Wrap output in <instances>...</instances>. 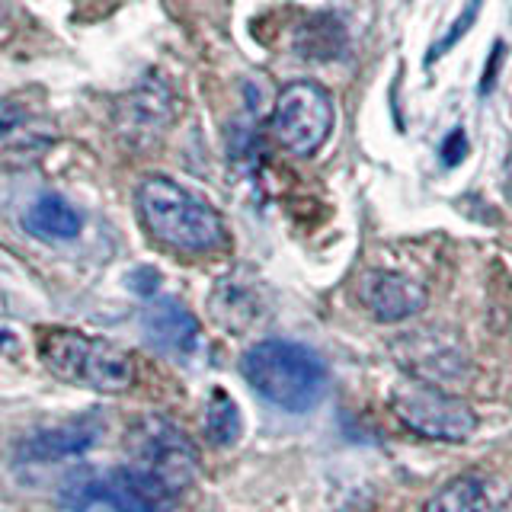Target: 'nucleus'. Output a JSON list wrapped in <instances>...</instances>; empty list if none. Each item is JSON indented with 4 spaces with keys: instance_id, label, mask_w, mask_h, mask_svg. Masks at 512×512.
<instances>
[{
    "instance_id": "nucleus-1",
    "label": "nucleus",
    "mask_w": 512,
    "mask_h": 512,
    "mask_svg": "<svg viewBox=\"0 0 512 512\" xmlns=\"http://www.w3.org/2000/svg\"><path fill=\"white\" fill-rule=\"evenodd\" d=\"M240 375L250 388L285 413H308L324 400L330 372L314 349L288 340H263L240 356Z\"/></svg>"
},
{
    "instance_id": "nucleus-2",
    "label": "nucleus",
    "mask_w": 512,
    "mask_h": 512,
    "mask_svg": "<svg viewBox=\"0 0 512 512\" xmlns=\"http://www.w3.org/2000/svg\"><path fill=\"white\" fill-rule=\"evenodd\" d=\"M138 215L144 231L176 253H212L228 240L215 208L167 176H148L138 186Z\"/></svg>"
},
{
    "instance_id": "nucleus-3",
    "label": "nucleus",
    "mask_w": 512,
    "mask_h": 512,
    "mask_svg": "<svg viewBox=\"0 0 512 512\" xmlns=\"http://www.w3.org/2000/svg\"><path fill=\"white\" fill-rule=\"evenodd\" d=\"M42 365L74 388L119 394L135 384V359L103 336L80 330H48L39 343Z\"/></svg>"
},
{
    "instance_id": "nucleus-4",
    "label": "nucleus",
    "mask_w": 512,
    "mask_h": 512,
    "mask_svg": "<svg viewBox=\"0 0 512 512\" xmlns=\"http://www.w3.org/2000/svg\"><path fill=\"white\" fill-rule=\"evenodd\" d=\"M58 500L64 509L84 512L93 503H109L116 512H170L180 500L170 480L160 474L138 468V464H122L106 474L96 471H77L61 484Z\"/></svg>"
},
{
    "instance_id": "nucleus-5",
    "label": "nucleus",
    "mask_w": 512,
    "mask_h": 512,
    "mask_svg": "<svg viewBox=\"0 0 512 512\" xmlns=\"http://www.w3.org/2000/svg\"><path fill=\"white\" fill-rule=\"evenodd\" d=\"M388 407L410 432L432 442H468L477 432V413L448 388L404 378L391 391Z\"/></svg>"
},
{
    "instance_id": "nucleus-6",
    "label": "nucleus",
    "mask_w": 512,
    "mask_h": 512,
    "mask_svg": "<svg viewBox=\"0 0 512 512\" xmlns=\"http://www.w3.org/2000/svg\"><path fill=\"white\" fill-rule=\"evenodd\" d=\"M333 132V100L324 87L311 80H295L276 96L272 135L288 154L311 157L324 148Z\"/></svg>"
},
{
    "instance_id": "nucleus-7",
    "label": "nucleus",
    "mask_w": 512,
    "mask_h": 512,
    "mask_svg": "<svg viewBox=\"0 0 512 512\" xmlns=\"http://www.w3.org/2000/svg\"><path fill=\"white\" fill-rule=\"evenodd\" d=\"M125 445H128V461L170 480L180 493L196 477L199 468L196 445L167 416H144V420H138L132 432H128Z\"/></svg>"
},
{
    "instance_id": "nucleus-8",
    "label": "nucleus",
    "mask_w": 512,
    "mask_h": 512,
    "mask_svg": "<svg viewBox=\"0 0 512 512\" xmlns=\"http://www.w3.org/2000/svg\"><path fill=\"white\" fill-rule=\"evenodd\" d=\"M359 298L365 311L381 324H400V320H410L426 308L429 292L420 279L407 276V272L368 269L359 279Z\"/></svg>"
},
{
    "instance_id": "nucleus-9",
    "label": "nucleus",
    "mask_w": 512,
    "mask_h": 512,
    "mask_svg": "<svg viewBox=\"0 0 512 512\" xmlns=\"http://www.w3.org/2000/svg\"><path fill=\"white\" fill-rule=\"evenodd\" d=\"M394 356L410 372V378L426 381V384H439V388H448L452 381H461L464 372H468L461 349L445 343L439 333L400 336L394 343Z\"/></svg>"
},
{
    "instance_id": "nucleus-10",
    "label": "nucleus",
    "mask_w": 512,
    "mask_h": 512,
    "mask_svg": "<svg viewBox=\"0 0 512 512\" xmlns=\"http://www.w3.org/2000/svg\"><path fill=\"white\" fill-rule=\"evenodd\" d=\"M141 327H144V340L170 359H189L199 352L202 343L199 320L176 298H154L141 317Z\"/></svg>"
},
{
    "instance_id": "nucleus-11",
    "label": "nucleus",
    "mask_w": 512,
    "mask_h": 512,
    "mask_svg": "<svg viewBox=\"0 0 512 512\" xmlns=\"http://www.w3.org/2000/svg\"><path fill=\"white\" fill-rule=\"evenodd\" d=\"M100 432L103 429L96 420H74V423H64V426L42 429L20 445V461L45 464V461L74 458L80 452H87V448L100 439Z\"/></svg>"
},
{
    "instance_id": "nucleus-12",
    "label": "nucleus",
    "mask_w": 512,
    "mask_h": 512,
    "mask_svg": "<svg viewBox=\"0 0 512 512\" xmlns=\"http://www.w3.org/2000/svg\"><path fill=\"white\" fill-rule=\"evenodd\" d=\"M23 228L39 240H74L84 228V218L68 199L42 196L26 208Z\"/></svg>"
},
{
    "instance_id": "nucleus-13",
    "label": "nucleus",
    "mask_w": 512,
    "mask_h": 512,
    "mask_svg": "<svg viewBox=\"0 0 512 512\" xmlns=\"http://www.w3.org/2000/svg\"><path fill=\"white\" fill-rule=\"evenodd\" d=\"M423 512H496V503L484 477L461 474L432 493Z\"/></svg>"
},
{
    "instance_id": "nucleus-14",
    "label": "nucleus",
    "mask_w": 512,
    "mask_h": 512,
    "mask_svg": "<svg viewBox=\"0 0 512 512\" xmlns=\"http://www.w3.org/2000/svg\"><path fill=\"white\" fill-rule=\"evenodd\" d=\"M240 432H244V416H240V407L234 404V397L228 391L215 388L212 394H208V404H205V436H208V442L228 448L240 439Z\"/></svg>"
},
{
    "instance_id": "nucleus-15",
    "label": "nucleus",
    "mask_w": 512,
    "mask_h": 512,
    "mask_svg": "<svg viewBox=\"0 0 512 512\" xmlns=\"http://www.w3.org/2000/svg\"><path fill=\"white\" fill-rule=\"evenodd\" d=\"M477 16H480V0H471L468 7H464L461 13H458V20L448 26V32H445V39H439L436 45L429 48V58L426 61H436L439 55H445V52H452V48L464 39V32H468L474 23H477Z\"/></svg>"
},
{
    "instance_id": "nucleus-16",
    "label": "nucleus",
    "mask_w": 512,
    "mask_h": 512,
    "mask_svg": "<svg viewBox=\"0 0 512 512\" xmlns=\"http://www.w3.org/2000/svg\"><path fill=\"white\" fill-rule=\"evenodd\" d=\"M468 151H471V144H468V135H464V128H452L442 141L439 157L445 160V167H458L461 160L468 157Z\"/></svg>"
},
{
    "instance_id": "nucleus-17",
    "label": "nucleus",
    "mask_w": 512,
    "mask_h": 512,
    "mask_svg": "<svg viewBox=\"0 0 512 512\" xmlns=\"http://www.w3.org/2000/svg\"><path fill=\"white\" fill-rule=\"evenodd\" d=\"M503 55H506V45L496 42L493 52H490L487 68H484V77H480V93H484V96L496 87V74H500V68H503Z\"/></svg>"
},
{
    "instance_id": "nucleus-18",
    "label": "nucleus",
    "mask_w": 512,
    "mask_h": 512,
    "mask_svg": "<svg viewBox=\"0 0 512 512\" xmlns=\"http://www.w3.org/2000/svg\"><path fill=\"white\" fill-rule=\"evenodd\" d=\"M503 183H506V196L512 202V144H509V154H506V170H503Z\"/></svg>"
},
{
    "instance_id": "nucleus-19",
    "label": "nucleus",
    "mask_w": 512,
    "mask_h": 512,
    "mask_svg": "<svg viewBox=\"0 0 512 512\" xmlns=\"http://www.w3.org/2000/svg\"><path fill=\"white\" fill-rule=\"evenodd\" d=\"M10 343H13V336L7 330H0V352H4V346H10Z\"/></svg>"
}]
</instances>
